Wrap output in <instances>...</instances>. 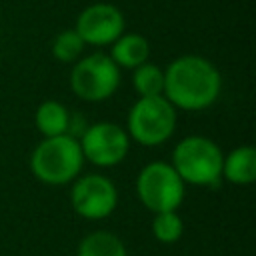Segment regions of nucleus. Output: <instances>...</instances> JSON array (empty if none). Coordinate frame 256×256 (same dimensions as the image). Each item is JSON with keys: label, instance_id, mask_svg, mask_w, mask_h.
<instances>
[{"label": "nucleus", "instance_id": "obj_1", "mask_svg": "<svg viewBox=\"0 0 256 256\" xmlns=\"http://www.w3.org/2000/svg\"><path fill=\"white\" fill-rule=\"evenodd\" d=\"M220 90L222 78L218 68L202 56H180L164 70L162 96L176 110H206L218 100Z\"/></svg>", "mask_w": 256, "mask_h": 256}, {"label": "nucleus", "instance_id": "obj_2", "mask_svg": "<svg viewBox=\"0 0 256 256\" xmlns=\"http://www.w3.org/2000/svg\"><path fill=\"white\" fill-rule=\"evenodd\" d=\"M84 156L78 138L70 134L42 138L30 154V170L36 180L48 186H64L80 176Z\"/></svg>", "mask_w": 256, "mask_h": 256}, {"label": "nucleus", "instance_id": "obj_3", "mask_svg": "<svg viewBox=\"0 0 256 256\" xmlns=\"http://www.w3.org/2000/svg\"><path fill=\"white\" fill-rule=\"evenodd\" d=\"M222 160L224 154L212 138L192 134L174 146L170 164L184 184L210 188L222 180Z\"/></svg>", "mask_w": 256, "mask_h": 256}, {"label": "nucleus", "instance_id": "obj_4", "mask_svg": "<svg viewBox=\"0 0 256 256\" xmlns=\"http://www.w3.org/2000/svg\"><path fill=\"white\" fill-rule=\"evenodd\" d=\"M176 122V108L164 96H142L132 104L124 130L130 140L154 148L172 138Z\"/></svg>", "mask_w": 256, "mask_h": 256}, {"label": "nucleus", "instance_id": "obj_5", "mask_svg": "<svg viewBox=\"0 0 256 256\" xmlns=\"http://www.w3.org/2000/svg\"><path fill=\"white\" fill-rule=\"evenodd\" d=\"M136 196L152 214L178 210L186 196V184L170 162H148L136 176Z\"/></svg>", "mask_w": 256, "mask_h": 256}, {"label": "nucleus", "instance_id": "obj_6", "mask_svg": "<svg viewBox=\"0 0 256 256\" xmlns=\"http://www.w3.org/2000/svg\"><path fill=\"white\" fill-rule=\"evenodd\" d=\"M120 86V68L110 56L96 52L78 60L70 72L72 92L86 102H104Z\"/></svg>", "mask_w": 256, "mask_h": 256}, {"label": "nucleus", "instance_id": "obj_7", "mask_svg": "<svg viewBox=\"0 0 256 256\" xmlns=\"http://www.w3.org/2000/svg\"><path fill=\"white\" fill-rule=\"evenodd\" d=\"M130 138L126 130L114 122H96L84 128L78 138L84 160L98 168L118 166L130 152Z\"/></svg>", "mask_w": 256, "mask_h": 256}, {"label": "nucleus", "instance_id": "obj_8", "mask_svg": "<svg viewBox=\"0 0 256 256\" xmlns=\"http://www.w3.org/2000/svg\"><path fill=\"white\" fill-rule=\"evenodd\" d=\"M70 204L84 220H104L116 210V184L102 174L78 176L70 190Z\"/></svg>", "mask_w": 256, "mask_h": 256}, {"label": "nucleus", "instance_id": "obj_9", "mask_svg": "<svg viewBox=\"0 0 256 256\" xmlns=\"http://www.w3.org/2000/svg\"><path fill=\"white\" fill-rule=\"evenodd\" d=\"M76 34L84 44L106 46L112 44L124 32V16L112 4H92L84 8L76 20Z\"/></svg>", "mask_w": 256, "mask_h": 256}, {"label": "nucleus", "instance_id": "obj_10", "mask_svg": "<svg viewBox=\"0 0 256 256\" xmlns=\"http://www.w3.org/2000/svg\"><path fill=\"white\" fill-rule=\"evenodd\" d=\"M222 178L236 186H246L256 180V150L248 144L232 148L222 160Z\"/></svg>", "mask_w": 256, "mask_h": 256}, {"label": "nucleus", "instance_id": "obj_11", "mask_svg": "<svg viewBox=\"0 0 256 256\" xmlns=\"http://www.w3.org/2000/svg\"><path fill=\"white\" fill-rule=\"evenodd\" d=\"M70 118H72V114L68 112V108L62 102H58V100H44L36 108L34 124H36L38 132L44 138H52V136L68 134Z\"/></svg>", "mask_w": 256, "mask_h": 256}, {"label": "nucleus", "instance_id": "obj_12", "mask_svg": "<svg viewBox=\"0 0 256 256\" xmlns=\"http://www.w3.org/2000/svg\"><path fill=\"white\" fill-rule=\"evenodd\" d=\"M150 46L148 40L140 34H122L112 42V62L120 68H136L148 60Z\"/></svg>", "mask_w": 256, "mask_h": 256}, {"label": "nucleus", "instance_id": "obj_13", "mask_svg": "<svg viewBox=\"0 0 256 256\" xmlns=\"http://www.w3.org/2000/svg\"><path fill=\"white\" fill-rule=\"evenodd\" d=\"M76 256H128V250L116 234L108 230H96L80 240Z\"/></svg>", "mask_w": 256, "mask_h": 256}, {"label": "nucleus", "instance_id": "obj_14", "mask_svg": "<svg viewBox=\"0 0 256 256\" xmlns=\"http://www.w3.org/2000/svg\"><path fill=\"white\" fill-rule=\"evenodd\" d=\"M184 234V220L178 210L158 212L152 218V236L160 244H176Z\"/></svg>", "mask_w": 256, "mask_h": 256}, {"label": "nucleus", "instance_id": "obj_15", "mask_svg": "<svg viewBox=\"0 0 256 256\" xmlns=\"http://www.w3.org/2000/svg\"><path fill=\"white\" fill-rule=\"evenodd\" d=\"M132 84L138 96H162L164 90V70H160L156 64L144 62L134 68Z\"/></svg>", "mask_w": 256, "mask_h": 256}, {"label": "nucleus", "instance_id": "obj_16", "mask_svg": "<svg viewBox=\"0 0 256 256\" xmlns=\"http://www.w3.org/2000/svg\"><path fill=\"white\" fill-rule=\"evenodd\" d=\"M82 50H84V42L76 34V30H64L52 42V54L60 62H76Z\"/></svg>", "mask_w": 256, "mask_h": 256}]
</instances>
